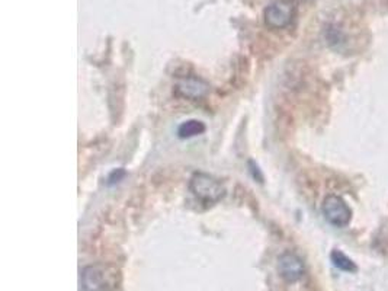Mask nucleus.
Returning <instances> with one entry per match:
<instances>
[{"instance_id": "f257e3e1", "label": "nucleus", "mask_w": 388, "mask_h": 291, "mask_svg": "<svg viewBox=\"0 0 388 291\" xmlns=\"http://www.w3.org/2000/svg\"><path fill=\"white\" fill-rule=\"evenodd\" d=\"M189 189L204 204H216L226 196V188L219 180L201 172L190 178Z\"/></svg>"}, {"instance_id": "f03ea898", "label": "nucleus", "mask_w": 388, "mask_h": 291, "mask_svg": "<svg viewBox=\"0 0 388 291\" xmlns=\"http://www.w3.org/2000/svg\"><path fill=\"white\" fill-rule=\"evenodd\" d=\"M294 13L296 8L291 0H275L265 9V22L272 29H284L293 22Z\"/></svg>"}, {"instance_id": "7ed1b4c3", "label": "nucleus", "mask_w": 388, "mask_h": 291, "mask_svg": "<svg viewBox=\"0 0 388 291\" xmlns=\"http://www.w3.org/2000/svg\"><path fill=\"white\" fill-rule=\"evenodd\" d=\"M81 285L82 291H109L112 276L105 265H89L82 271Z\"/></svg>"}, {"instance_id": "20e7f679", "label": "nucleus", "mask_w": 388, "mask_h": 291, "mask_svg": "<svg viewBox=\"0 0 388 291\" xmlns=\"http://www.w3.org/2000/svg\"><path fill=\"white\" fill-rule=\"evenodd\" d=\"M323 215L326 220L336 226V227H345L349 224L352 219V210L346 204V201L338 196H328L323 201Z\"/></svg>"}, {"instance_id": "39448f33", "label": "nucleus", "mask_w": 388, "mask_h": 291, "mask_svg": "<svg viewBox=\"0 0 388 291\" xmlns=\"http://www.w3.org/2000/svg\"><path fill=\"white\" fill-rule=\"evenodd\" d=\"M209 85L197 76L181 77L174 85V93L189 101H200L208 95Z\"/></svg>"}, {"instance_id": "423d86ee", "label": "nucleus", "mask_w": 388, "mask_h": 291, "mask_svg": "<svg viewBox=\"0 0 388 291\" xmlns=\"http://www.w3.org/2000/svg\"><path fill=\"white\" fill-rule=\"evenodd\" d=\"M278 271L286 283H296L304 276L305 268L298 255L293 254V252H286L278 259Z\"/></svg>"}, {"instance_id": "0eeeda50", "label": "nucleus", "mask_w": 388, "mask_h": 291, "mask_svg": "<svg viewBox=\"0 0 388 291\" xmlns=\"http://www.w3.org/2000/svg\"><path fill=\"white\" fill-rule=\"evenodd\" d=\"M204 131H205L204 123H201L198 120H189L179 126L178 135L181 139H190V137H195V135L202 134Z\"/></svg>"}, {"instance_id": "6e6552de", "label": "nucleus", "mask_w": 388, "mask_h": 291, "mask_svg": "<svg viewBox=\"0 0 388 291\" xmlns=\"http://www.w3.org/2000/svg\"><path fill=\"white\" fill-rule=\"evenodd\" d=\"M331 259L338 269L345 271V273H356L358 271V266L355 265V262L349 257H346L340 250H333L331 254Z\"/></svg>"}]
</instances>
